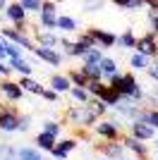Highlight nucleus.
<instances>
[{"label":"nucleus","mask_w":158,"mask_h":160,"mask_svg":"<svg viewBox=\"0 0 158 160\" xmlns=\"http://www.w3.org/2000/svg\"><path fill=\"white\" fill-rule=\"evenodd\" d=\"M79 29V22L74 17H67V14H58V31H65V33H72Z\"/></svg>","instance_id":"412c9836"},{"label":"nucleus","mask_w":158,"mask_h":160,"mask_svg":"<svg viewBox=\"0 0 158 160\" xmlns=\"http://www.w3.org/2000/svg\"><path fill=\"white\" fill-rule=\"evenodd\" d=\"M153 146H156V148H158V139H156V143H153Z\"/></svg>","instance_id":"603ef678"},{"label":"nucleus","mask_w":158,"mask_h":160,"mask_svg":"<svg viewBox=\"0 0 158 160\" xmlns=\"http://www.w3.org/2000/svg\"><path fill=\"white\" fill-rule=\"evenodd\" d=\"M43 132L53 134V136L58 139V136H60V132H62V127H60V122H55V120H46V122H43Z\"/></svg>","instance_id":"c9c22d12"},{"label":"nucleus","mask_w":158,"mask_h":160,"mask_svg":"<svg viewBox=\"0 0 158 160\" xmlns=\"http://www.w3.org/2000/svg\"><path fill=\"white\" fill-rule=\"evenodd\" d=\"M0 33H3V36H5L7 41H12V43L22 46L24 50H34V48H36V43H34V41L29 38V33L19 31L17 27H0Z\"/></svg>","instance_id":"20e7f679"},{"label":"nucleus","mask_w":158,"mask_h":160,"mask_svg":"<svg viewBox=\"0 0 158 160\" xmlns=\"http://www.w3.org/2000/svg\"><path fill=\"white\" fill-rule=\"evenodd\" d=\"M141 120H144L146 124H151L153 129H158V108H149V110H144V112H141Z\"/></svg>","instance_id":"473e14b6"},{"label":"nucleus","mask_w":158,"mask_h":160,"mask_svg":"<svg viewBox=\"0 0 158 160\" xmlns=\"http://www.w3.org/2000/svg\"><path fill=\"white\" fill-rule=\"evenodd\" d=\"M127 2H129V0H113V5L122 7V10H127Z\"/></svg>","instance_id":"a18cd8bd"},{"label":"nucleus","mask_w":158,"mask_h":160,"mask_svg":"<svg viewBox=\"0 0 158 160\" xmlns=\"http://www.w3.org/2000/svg\"><path fill=\"white\" fill-rule=\"evenodd\" d=\"M153 60H158V50H156V58H153Z\"/></svg>","instance_id":"3c124183"},{"label":"nucleus","mask_w":158,"mask_h":160,"mask_svg":"<svg viewBox=\"0 0 158 160\" xmlns=\"http://www.w3.org/2000/svg\"><path fill=\"white\" fill-rule=\"evenodd\" d=\"M19 86L24 88V93H34V96H41V93H43V88H46V86H41L34 77H22Z\"/></svg>","instance_id":"aec40b11"},{"label":"nucleus","mask_w":158,"mask_h":160,"mask_svg":"<svg viewBox=\"0 0 158 160\" xmlns=\"http://www.w3.org/2000/svg\"><path fill=\"white\" fill-rule=\"evenodd\" d=\"M137 53H141V55H146V58H156V50H158V41H156V33H146V36H141V38L137 41V48H134Z\"/></svg>","instance_id":"f8f14e48"},{"label":"nucleus","mask_w":158,"mask_h":160,"mask_svg":"<svg viewBox=\"0 0 158 160\" xmlns=\"http://www.w3.org/2000/svg\"><path fill=\"white\" fill-rule=\"evenodd\" d=\"M149 62H151V58H146V55H141V53H137V50H134V53H132V58H129V67L132 69H146V67H149Z\"/></svg>","instance_id":"bb28decb"},{"label":"nucleus","mask_w":158,"mask_h":160,"mask_svg":"<svg viewBox=\"0 0 158 160\" xmlns=\"http://www.w3.org/2000/svg\"><path fill=\"white\" fill-rule=\"evenodd\" d=\"M89 36L93 38V43L98 48H110L118 43V36L110 31H103V29H89Z\"/></svg>","instance_id":"4468645a"},{"label":"nucleus","mask_w":158,"mask_h":160,"mask_svg":"<svg viewBox=\"0 0 158 160\" xmlns=\"http://www.w3.org/2000/svg\"><path fill=\"white\" fill-rule=\"evenodd\" d=\"M101 69H103V79L105 81L110 79V77H115V74H120L118 60H115V58H103V60H101Z\"/></svg>","instance_id":"5701e85b"},{"label":"nucleus","mask_w":158,"mask_h":160,"mask_svg":"<svg viewBox=\"0 0 158 160\" xmlns=\"http://www.w3.org/2000/svg\"><path fill=\"white\" fill-rule=\"evenodd\" d=\"M93 129L103 141H122V129H120L118 120H98Z\"/></svg>","instance_id":"7ed1b4c3"},{"label":"nucleus","mask_w":158,"mask_h":160,"mask_svg":"<svg viewBox=\"0 0 158 160\" xmlns=\"http://www.w3.org/2000/svg\"><path fill=\"white\" fill-rule=\"evenodd\" d=\"M98 151L103 153V158H108V160H118V158H122V155L127 153V148L122 146V141H105V143L98 146Z\"/></svg>","instance_id":"ddd939ff"},{"label":"nucleus","mask_w":158,"mask_h":160,"mask_svg":"<svg viewBox=\"0 0 158 160\" xmlns=\"http://www.w3.org/2000/svg\"><path fill=\"white\" fill-rule=\"evenodd\" d=\"M79 69L86 74V79H89V81H101V79H103V69H101V65H86V62H84Z\"/></svg>","instance_id":"b1692460"},{"label":"nucleus","mask_w":158,"mask_h":160,"mask_svg":"<svg viewBox=\"0 0 158 160\" xmlns=\"http://www.w3.org/2000/svg\"><path fill=\"white\" fill-rule=\"evenodd\" d=\"M26 10L22 7V2H7L5 7V17L7 22L12 24V27H22V24H26Z\"/></svg>","instance_id":"9d476101"},{"label":"nucleus","mask_w":158,"mask_h":160,"mask_svg":"<svg viewBox=\"0 0 158 160\" xmlns=\"http://www.w3.org/2000/svg\"><path fill=\"white\" fill-rule=\"evenodd\" d=\"M50 88H55L58 93H70L72 81H70L67 74H53V77H50Z\"/></svg>","instance_id":"a211bd4d"},{"label":"nucleus","mask_w":158,"mask_h":160,"mask_svg":"<svg viewBox=\"0 0 158 160\" xmlns=\"http://www.w3.org/2000/svg\"><path fill=\"white\" fill-rule=\"evenodd\" d=\"M19 2H22V7H24L26 12H36V14H39L41 7H43V0H19Z\"/></svg>","instance_id":"f704fd0d"},{"label":"nucleus","mask_w":158,"mask_h":160,"mask_svg":"<svg viewBox=\"0 0 158 160\" xmlns=\"http://www.w3.org/2000/svg\"><path fill=\"white\" fill-rule=\"evenodd\" d=\"M77 146H79L77 139H62V141H58V143H55V148H53L50 153H53V158L65 160L67 155L72 153V151H77Z\"/></svg>","instance_id":"2eb2a0df"},{"label":"nucleus","mask_w":158,"mask_h":160,"mask_svg":"<svg viewBox=\"0 0 158 160\" xmlns=\"http://www.w3.org/2000/svg\"><path fill=\"white\" fill-rule=\"evenodd\" d=\"M101 160H108V158H101Z\"/></svg>","instance_id":"5fc2aeb1"},{"label":"nucleus","mask_w":158,"mask_h":160,"mask_svg":"<svg viewBox=\"0 0 158 160\" xmlns=\"http://www.w3.org/2000/svg\"><path fill=\"white\" fill-rule=\"evenodd\" d=\"M103 2L105 0H84V2H82V10H84V12H98L101 7H103Z\"/></svg>","instance_id":"e433bc0d"},{"label":"nucleus","mask_w":158,"mask_h":160,"mask_svg":"<svg viewBox=\"0 0 158 160\" xmlns=\"http://www.w3.org/2000/svg\"><path fill=\"white\" fill-rule=\"evenodd\" d=\"M137 41H139V38H137L132 31H125L122 36H118V46L125 48V50H132V48H137Z\"/></svg>","instance_id":"c85d7f7f"},{"label":"nucleus","mask_w":158,"mask_h":160,"mask_svg":"<svg viewBox=\"0 0 158 160\" xmlns=\"http://www.w3.org/2000/svg\"><path fill=\"white\" fill-rule=\"evenodd\" d=\"M10 74H12V67L7 65L5 60H0V77L5 79V77H10Z\"/></svg>","instance_id":"37998d69"},{"label":"nucleus","mask_w":158,"mask_h":160,"mask_svg":"<svg viewBox=\"0 0 158 160\" xmlns=\"http://www.w3.org/2000/svg\"><path fill=\"white\" fill-rule=\"evenodd\" d=\"M86 108H89V110H91V112L96 115L98 120H101V117H103L105 112H108V105H105V103H103V100H101V98H91V100H89V103H86Z\"/></svg>","instance_id":"cd10ccee"},{"label":"nucleus","mask_w":158,"mask_h":160,"mask_svg":"<svg viewBox=\"0 0 158 160\" xmlns=\"http://www.w3.org/2000/svg\"><path fill=\"white\" fill-rule=\"evenodd\" d=\"M96 98H101V100H103V103H105L108 108H115V105L120 103V100H122V96H120L118 91H115V88H110L108 84H105V86L101 88V93L96 96Z\"/></svg>","instance_id":"f3484780"},{"label":"nucleus","mask_w":158,"mask_h":160,"mask_svg":"<svg viewBox=\"0 0 158 160\" xmlns=\"http://www.w3.org/2000/svg\"><path fill=\"white\" fill-rule=\"evenodd\" d=\"M17 160H41V153L36 146H22L17 148Z\"/></svg>","instance_id":"393cba45"},{"label":"nucleus","mask_w":158,"mask_h":160,"mask_svg":"<svg viewBox=\"0 0 158 160\" xmlns=\"http://www.w3.org/2000/svg\"><path fill=\"white\" fill-rule=\"evenodd\" d=\"M118 160H129V158H127V155H122V158H118Z\"/></svg>","instance_id":"de8ad7c7"},{"label":"nucleus","mask_w":158,"mask_h":160,"mask_svg":"<svg viewBox=\"0 0 158 160\" xmlns=\"http://www.w3.org/2000/svg\"><path fill=\"white\" fill-rule=\"evenodd\" d=\"M0 93L5 96L10 103H19L24 98V88L19 86V81H12L10 77H5V79L0 81Z\"/></svg>","instance_id":"6e6552de"},{"label":"nucleus","mask_w":158,"mask_h":160,"mask_svg":"<svg viewBox=\"0 0 158 160\" xmlns=\"http://www.w3.org/2000/svg\"><path fill=\"white\" fill-rule=\"evenodd\" d=\"M29 129H31V117H29V115H19V127H17V132L26 134Z\"/></svg>","instance_id":"58836bf2"},{"label":"nucleus","mask_w":158,"mask_h":160,"mask_svg":"<svg viewBox=\"0 0 158 160\" xmlns=\"http://www.w3.org/2000/svg\"><path fill=\"white\" fill-rule=\"evenodd\" d=\"M0 160H17V148H14L12 143L3 141V143H0Z\"/></svg>","instance_id":"7c9ffc66"},{"label":"nucleus","mask_w":158,"mask_h":160,"mask_svg":"<svg viewBox=\"0 0 158 160\" xmlns=\"http://www.w3.org/2000/svg\"><path fill=\"white\" fill-rule=\"evenodd\" d=\"M101 50H103V48H98V46L91 48V50H89L82 60H84L86 65H101V60H103V53H101Z\"/></svg>","instance_id":"c756f323"},{"label":"nucleus","mask_w":158,"mask_h":160,"mask_svg":"<svg viewBox=\"0 0 158 160\" xmlns=\"http://www.w3.org/2000/svg\"><path fill=\"white\" fill-rule=\"evenodd\" d=\"M58 2H65V0H55V5H58Z\"/></svg>","instance_id":"09e8293b"},{"label":"nucleus","mask_w":158,"mask_h":160,"mask_svg":"<svg viewBox=\"0 0 158 160\" xmlns=\"http://www.w3.org/2000/svg\"><path fill=\"white\" fill-rule=\"evenodd\" d=\"M149 22H151V33H158V10H149Z\"/></svg>","instance_id":"a19ab883"},{"label":"nucleus","mask_w":158,"mask_h":160,"mask_svg":"<svg viewBox=\"0 0 158 160\" xmlns=\"http://www.w3.org/2000/svg\"><path fill=\"white\" fill-rule=\"evenodd\" d=\"M0 60H7V38L0 33Z\"/></svg>","instance_id":"79ce46f5"},{"label":"nucleus","mask_w":158,"mask_h":160,"mask_svg":"<svg viewBox=\"0 0 158 160\" xmlns=\"http://www.w3.org/2000/svg\"><path fill=\"white\" fill-rule=\"evenodd\" d=\"M17 127H19V112L14 108H3L0 110V132L14 134Z\"/></svg>","instance_id":"0eeeda50"},{"label":"nucleus","mask_w":158,"mask_h":160,"mask_svg":"<svg viewBox=\"0 0 158 160\" xmlns=\"http://www.w3.org/2000/svg\"><path fill=\"white\" fill-rule=\"evenodd\" d=\"M156 41H158V33H156Z\"/></svg>","instance_id":"864d4df0"},{"label":"nucleus","mask_w":158,"mask_h":160,"mask_svg":"<svg viewBox=\"0 0 158 160\" xmlns=\"http://www.w3.org/2000/svg\"><path fill=\"white\" fill-rule=\"evenodd\" d=\"M36 43H39V46H46V48H58L60 43H62V38H60L53 29H43V31H36Z\"/></svg>","instance_id":"dca6fc26"},{"label":"nucleus","mask_w":158,"mask_h":160,"mask_svg":"<svg viewBox=\"0 0 158 160\" xmlns=\"http://www.w3.org/2000/svg\"><path fill=\"white\" fill-rule=\"evenodd\" d=\"M65 120L70 122L72 127H91L93 129V124L98 122V117L86 108V103H84V105L79 103V105H72V108H67V110H65Z\"/></svg>","instance_id":"f03ea898"},{"label":"nucleus","mask_w":158,"mask_h":160,"mask_svg":"<svg viewBox=\"0 0 158 160\" xmlns=\"http://www.w3.org/2000/svg\"><path fill=\"white\" fill-rule=\"evenodd\" d=\"M41 98H43V100H48V103H60V93L55 91V88H43Z\"/></svg>","instance_id":"4c0bfd02"},{"label":"nucleus","mask_w":158,"mask_h":160,"mask_svg":"<svg viewBox=\"0 0 158 160\" xmlns=\"http://www.w3.org/2000/svg\"><path fill=\"white\" fill-rule=\"evenodd\" d=\"M12 58H24V48L7 41V60H12Z\"/></svg>","instance_id":"72a5a7b5"},{"label":"nucleus","mask_w":158,"mask_h":160,"mask_svg":"<svg viewBox=\"0 0 158 160\" xmlns=\"http://www.w3.org/2000/svg\"><path fill=\"white\" fill-rule=\"evenodd\" d=\"M34 143H36L39 151H48V153H50L53 148H55V143H58V139L48 132H41V134H36V141H34Z\"/></svg>","instance_id":"6ab92c4d"},{"label":"nucleus","mask_w":158,"mask_h":160,"mask_svg":"<svg viewBox=\"0 0 158 160\" xmlns=\"http://www.w3.org/2000/svg\"><path fill=\"white\" fill-rule=\"evenodd\" d=\"M122 146L127 148V153L137 155L139 160H146V158H149V146H146V141L137 139V136H132V134L122 136Z\"/></svg>","instance_id":"423d86ee"},{"label":"nucleus","mask_w":158,"mask_h":160,"mask_svg":"<svg viewBox=\"0 0 158 160\" xmlns=\"http://www.w3.org/2000/svg\"><path fill=\"white\" fill-rule=\"evenodd\" d=\"M149 100H151V105H158V88L153 91L151 96H149Z\"/></svg>","instance_id":"c03bdc74"},{"label":"nucleus","mask_w":158,"mask_h":160,"mask_svg":"<svg viewBox=\"0 0 158 160\" xmlns=\"http://www.w3.org/2000/svg\"><path fill=\"white\" fill-rule=\"evenodd\" d=\"M146 74H149V79H151V81H158V60H151V62H149Z\"/></svg>","instance_id":"ea45409f"},{"label":"nucleus","mask_w":158,"mask_h":160,"mask_svg":"<svg viewBox=\"0 0 158 160\" xmlns=\"http://www.w3.org/2000/svg\"><path fill=\"white\" fill-rule=\"evenodd\" d=\"M70 96H72V100H77V103H82V105L91 100V93H89L86 86H72L70 88Z\"/></svg>","instance_id":"a878e982"},{"label":"nucleus","mask_w":158,"mask_h":160,"mask_svg":"<svg viewBox=\"0 0 158 160\" xmlns=\"http://www.w3.org/2000/svg\"><path fill=\"white\" fill-rule=\"evenodd\" d=\"M129 134H132V136H137V139H141V141H153V139H156V129H153L151 124H146L144 120L129 122Z\"/></svg>","instance_id":"9b49d317"},{"label":"nucleus","mask_w":158,"mask_h":160,"mask_svg":"<svg viewBox=\"0 0 158 160\" xmlns=\"http://www.w3.org/2000/svg\"><path fill=\"white\" fill-rule=\"evenodd\" d=\"M67 77L72 81V86H86V84H89V79H86V74L82 72V69H70Z\"/></svg>","instance_id":"2f4dec72"},{"label":"nucleus","mask_w":158,"mask_h":160,"mask_svg":"<svg viewBox=\"0 0 158 160\" xmlns=\"http://www.w3.org/2000/svg\"><path fill=\"white\" fill-rule=\"evenodd\" d=\"M3 108H5V105H3V100H0V110H3Z\"/></svg>","instance_id":"8fccbe9b"},{"label":"nucleus","mask_w":158,"mask_h":160,"mask_svg":"<svg viewBox=\"0 0 158 160\" xmlns=\"http://www.w3.org/2000/svg\"><path fill=\"white\" fill-rule=\"evenodd\" d=\"M39 60H43L46 65H50V67H60L62 65V53H60L58 48H46V46H36L31 50Z\"/></svg>","instance_id":"1a4fd4ad"},{"label":"nucleus","mask_w":158,"mask_h":160,"mask_svg":"<svg viewBox=\"0 0 158 160\" xmlns=\"http://www.w3.org/2000/svg\"><path fill=\"white\" fill-rule=\"evenodd\" d=\"M41 29H58V12H55V0H43V7L39 12Z\"/></svg>","instance_id":"39448f33"},{"label":"nucleus","mask_w":158,"mask_h":160,"mask_svg":"<svg viewBox=\"0 0 158 160\" xmlns=\"http://www.w3.org/2000/svg\"><path fill=\"white\" fill-rule=\"evenodd\" d=\"M5 7H7V0H0V14H5Z\"/></svg>","instance_id":"49530a36"},{"label":"nucleus","mask_w":158,"mask_h":160,"mask_svg":"<svg viewBox=\"0 0 158 160\" xmlns=\"http://www.w3.org/2000/svg\"><path fill=\"white\" fill-rule=\"evenodd\" d=\"M108 86L115 88L122 98H129V100H134V103H141V100H144V91H141L137 77H134L132 72L110 77V79H108Z\"/></svg>","instance_id":"f257e3e1"},{"label":"nucleus","mask_w":158,"mask_h":160,"mask_svg":"<svg viewBox=\"0 0 158 160\" xmlns=\"http://www.w3.org/2000/svg\"><path fill=\"white\" fill-rule=\"evenodd\" d=\"M10 67H12V72H19L22 77H31L34 74V67L24 60V58H12L10 60Z\"/></svg>","instance_id":"4be33fe9"}]
</instances>
